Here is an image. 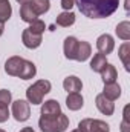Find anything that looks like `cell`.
I'll use <instances>...</instances> for the list:
<instances>
[{"instance_id": "obj_26", "label": "cell", "mask_w": 130, "mask_h": 132, "mask_svg": "<svg viewBox=\"0 0 130 132\" xmlns=\"http://www.w3.org/2000/svg\"><path fill=\"white\" fill-rule=\"evenodd\" d=\"M8 118H9V109H8L6 104H2L0 103V123L8 121Z\"/></svg>"}, {"instance_id": "obj_25", "label": "cell", "mask_w": 130, "mask_h": 132, "mask_svg": "<svg viewBox=\"0 0 130 132\" xmlns=\"http://www.w3.org/2000/svg\"><path fill=\"white\" fill-rule=\"evenodd\" d=\"M121 132H130L129 129V106H126L124 109V118L121 123Z\"/></svg>"}, {"instance_id": "obj_29", "label": "cell", "mask_w": 130, "mask_h": 132, "mask_svg": "<svg viewBox=\"0 0 130 132\" xmlns=\"http://www.w3.org/2000/svg\"><path fill=\"white\" fill-rule=\"evenodd\" d=\"M3 31H5V23H3V22H0V35L3 34Z\"/></svg>"}, {"instance_id": "obj_4", "label": "cell", "mask_w": 130, "mask_h": 132, "mask_svg": "<svg viewBox=\"0 0 130 132\" xmlns=\"http://www.w3.org/2000/svg\"><path fill=\"white\" fill-rule=\"evenodd\" d=\"M51 88H52L51 81H48V80H38V81L34 83L32 86L28 88L26 98H28L29 103H32V104H41L44 95L51 91Z\"/></svg>"}, {"instance_id": "obj_33", "label": "cell", "mask_w": 130, "mask_h": 132, "mask_svg": "<svg viewBox=\"0 0 130 132\" xmlns=\"http://www.w3.org/2000/svg\"><path fill=\"white\" fill-rule=\"evenodd\" d=\"M0 132H6V131H3V129H0Z\"/></svg>"}, {"instance_id": "obj_1", "label": "cell", "mask_w": 130, "mask_h": 132, "mask_svg": "<svg viewBox=\"0 0 130 132\" xmlns=\"http://www.w3.org/2000/svg\"><path fill=\"white\" fill-rule=\"evenodd\" d=\"M75 5L89 19H106L118 9L119 0H75Z\"/></svg>"}, {"instance_id": "obj_15", "label": "cell", "mask_w": 130, "mask_h": 132, "mask_svg": "<svg viewBox=\"0 0 130 132\" xmlns=\"http://www.w3.org/2000/svg\"><path fill=\"white\" fill-rule=\"evenodd\" d=\"M92 54V46L87 43V42H80L78 43V49H77V55H75V60L77 62H86Z\"/></svg>"}, {"instance_id": "obj_2", "label": "cell", "mask_w": 130, "mask_h": 132, "mask_svg": "<svg viewBox=\"0 0 130 132\" xmlns=\"http://www.w3.org/2000/svg\"><path fill=\"white\" fill-rule=\"evenodd\" d=\"M5 72L8 75H12V77H18L22 80H29L34 78L35 74H37V68L32 62L26 60V59H22L18 55H14V57H9L5 63Z\"/></svg>"}, {"instance_id": "obj_8", "label": "cell", "mask_w": 130, "mask_h": 132, "mask_svg": "<svg viewBox=\"0 0 130 132\" xmlns=\"http://www.w3.org/2000/svg\"><path fill=\"white\" fill-rule=\"evenodd\" d=\"M22 42H23V45H25L26 48L35 49V48H38V46L41 45L43 38H41L40 34H35V32H32L29 28H26V29L23 31V34H22Z\"/></svg>"}, {"instance_id": "obj_13", "label": "cell", "mask_w": 130, "mask_h": 132, "mask_svg": "<svg viewBox=\"0 0 130 132\" xmlns=\"http://www.w3.org/2000/svg\"><path fill=\"white\" fill-rule=\"evenodd\" d=\"M101 74V78L104 81V85H109V83H116V78H118V72H116V68L110 63H107L106 68L99 72Z\"/></svg>"}, {"instance_id": "obj_12", "label": "cell", "mask_w": 130, "mask_h": 132, "mask_svg": "<svg viewBox=\"0 0 130 132\" xmlns=\"http://www.w3.org/2000/svg\"><path fill=\"white\" fill-rule=\"evenodd\" d=\"M61 106L57 100H48L41 106V115H60Z\"/></svg>"}, {"instance_id": "obj_30", "label": "cell", "mask_w": 130, "mask_h": 132, "mask_svg": "<svg viewBox=\"0 0 130 132\" xmlns=\"http://www.w3.org/2000/svg\"><path fill=\"white\" fill-rule=\"evenodd\" d=\"M124 6H126V11H129V0H126V5Z\"/></svg>"}, {"instance_id": "obj_22", "label": "cell", "mask_w": 130, "mask_h": 132, "mask_svg": "<svg viewBox=\"0 0 130 132\" xmlns=\"http://www.w3.org/2000/svg\"><path fill=\"white\" fill-rule=\"evenodd\" d=\"M129 57H130V43L126 42L119 46V59L123 62V65L126 68V71H130V62H129Z\"/></svg>"}, {"instance_id": "obj_14", "label": "cell", "mask_w": 130, "mask_h": 132, "mask_svg": "<svg viewBox=\"0 0 130 132\" xmlns=\"http://www.w3.org/2000/svg\"><path fill=\"white\" fill-rule=\"evenodd\" d=\"M83 104H84V100H83L80 92H70L66 98V106L70 111H78L83 108Z\"/></svg>"}, {"instance_id": "obj_18", "label": "cell", "mask_w": 130, "mask_h": 132, "mask_svg": "<svg viewBox=\"0 0 130 132\" xmlns=\"http://www.w3.org/2000/svg\"><path fill=\"white\" fill-rule=\"evenodd\" d=\"M55 23H57L58 26L67 28V26H70V25H73V23H75V14H73V12H70V11H64V12H61V14H58V15H57Z\"/></svg>"}, {"instance_id": "obj_24", "label": "cell", "mask_w": 130, "mask_h": 132, "mask_svg": "<svg viewBox=\"0 0 130 132\" xmlns=\"http://www.w3.org/2000/svg\"><path fill=\"white\" fill-rule=\"evenodd\" d=\"M11 98H12V95H11V92L8 89H0V103L2 104L8 106L11 103Z\"/></svg>"}, {"instance_id": "obj_3", "label": "cell", "mask_w": 130, "mask_h": 132, "mask_svg": "<svg viewBox=\"0 0 130 132\" xmlns=\"http://www.w3.org/2000/svg\"><path fill=\"white\" fill-rule=\"evenodd\" d=\"M41 132H64L69 128V118L64 114L60 115H41L38 120Z\"/></svg>"}, {"instance_id": "obj_19", "label": "cell", "mask_w": 130, "mask_h": 132, "mask_svg": "<svg viewBox=\"0 0 130 132\" xmlns=\"http://www.w3.org/2000/svg\"><path fill=\"white\" fill-rule=\"evenodd\" d=\"M107 65V59H106V55L104 54H95L94 55V59L90 60V69L94 71V72H101L104 68Z\"/></svg>"}, {"instance_id": "obj_17", "label": "cell", "mask_w": 130, "mask_h": 132, "mask_svg": "<svg viewBox=\"0 0 130 132\" xmlns=\"http://www.w3.org/2000/svg\"><path fill=\"white\" fill-rule=\"evenodd\" d=\"M29 5H31L34 14H35L37 17L41 15V14H44V12H48L49 8H51L49 0H29Z\"/></svg>"}, {"instance_id": "obj_21", "label": "cell", "mask_w": 130, "mask_h": 132, "mask_svg": "<svg viewBox=\"0 0 130 132\" xmlns=\"http://www.w3.org/2000/svg\"><path fill=\"white\" fill-rule=\"evenodd\" d=\"M115 32H116V35H118V38H121V40H126V42L130 40V22L124 20V22L118 23Z\"/></svg>"}, {"instance_id": "obj_28", "label": "cell", "mask_w": 130, "mask_h": 132, "mask_svg": "<svg viewBox=\"0 0 130 132\" xmlns=\"http://www.w3.org/2000/svg\"><path fill=\"white\" fill-rule=\"evenodd\" d=\"M20 132H35V131H34L32 128H29V126H28V128H23Z\"/></svg>"}, {"instance_id": "obj_7", "label": "cell", "mask_w": 130, "mask_h": 132, "mask_svg": "<svg viewBox=\"0 0 130 132\" xmlns=\"http://www.w3.org/2000/svg\"><path fill=\"white\" fill-rule=\"evenodd\" d=\"M97 49L99 54H110L113 49H115V40L110 34H103L97 38Z\"/></svg>"}, {"instance_id": "obj_5", "label": "cell", "mask_w": 130, "mask_h": 132, "mask_svg": "<svg viewBox=\"0 0 130 132\" xmlns=\"http://www.w3.org/2000/svg\"><path fill=\"white\" fill-rule=\"evenodd\" d=\"M78 129L81 132H110V126L97 118H84L78 123Z\"/></svg>"}, {"instance_id": "obj_11", "label": "cell", "mask_w": 130, "mask_h": 132, "mask_svg": "<svg viewBox=\"0 0 130 132\" xmlns=\"http://www.w3.org/2000/svg\"><path fill=\"white\" fill-rule=\"evenodd\" d=\"M63 88H64V91H67V94H70V92H80L83 89V83H81V80L78 77L69 75V77H66L64 81H63Z\"/></svg>"}, {"instance_id": "obj_23", "label": "cell", "mask_w": 130, "mask_h": 132, "mask_svg": "<svg viewBox=\"0 0 130 132\" xmlns=\"http://www.w3.org/2000/svg\"><path fill=\"white\" fill-rule=\"evenodd\" d=\"M29 29H31L32 32H35V34H40V35H43L44 29H46V25H44V22H43V20L37 19V20L31 22V26H29Z\"/></svg>"}, {"instance_id": "obj_9", "label": "cell", "mask_w": 130, "mask_h": 132, "mask_svg": "<svg viewBox=\"0 0 130 132\" xmlns=\"http://www.w3.org/2000/svg\"><path fill=\"white\" fill-rule=\"evenodd\" d=\"M95 104H97L98 111H99L101 114H104V115H113V112H115V104H113V101L109 100V98H106L103 94H98L97 95Z\"/></svg>"}, {"instance_id": "obj_16", "label": "cell", "mask_w": 130, "mask_h": 132, "mask_svg": "<svg viewBox=\"0 0 130 132\" xmlns=\"http://www.w3.org/2000/svg\"><path fill=\"white\" fill-rule=\"evenodd\" d=\"M103 95L106 97V98L109 100H116L121 97V88H119V85H116V83H109V85H104V91H103Z\"/></svg>"}, {"instance_id": "obj_10", "label": "cell", "mask_w": 130, "mask_h": 132, "mask_svg": "<svg viewBox=\"0 0 130 132\" xmlns=\"http://www.w3.org/2000/svg\"><path fill=\"white\" fill-rule=\"evenodd\" d=\"M78 43H80V40H77L75 37H67V38L64 40V46H63V49H64L66 59H69V60H75L77 49H78Z\"/></svg>"}, {"instance_id": "obj_27", "label": "cell", "mask_w": 130, "mask_h": 132, "mask_svg": "<svg viewBox=\"0 0 130 132\" xmlns=\"http://www.w3.org/2000/svg\"><path fill=\"white\" fill-rule=\"evenodd\" d=\"M73 5H75V0H61V8L64 11H70Z\"/></svg>"}, {"instance_id": "obj_32", "label": "cell", "mask_w": 130, "mask_h": 132, "mask_svg": "<svg viewBox=\"0 0 130 132\" xmlns=\"http://www.w3.org/2000/svg\"><path fill=\"white\" fill-rule=\"evenodd\" d=\"M72 132H81V131L80 129H75V131H72Z\"/></svg>"}, {"instance_id": "obj_6", "label": "cell", "mask_w": 130, "mask_h": 132, "mask_svg": "<svg viewBox=\"0 0 130 132\" xmlns=\"http://www.w3.org/2000/svg\"><path fill=\"white\" fill-rule=\"evenodd\" d=\"M12 115L17 121H26L31 117V106L26 100H15L12 103Z\"/></svg>"}, {"instance_id": "obj_31", "label": "cell", "mask_w": 130, "mask_h": 132, "mask_svg": "<svg viewBox=\"0 0 130 132\" xmlns=\"http://www.w3.org/2000/svg\"><path fill=\"white\" fill-rule=\"evenodd\" d=\"M17 2H18V3L22 5V3H25V2H28V0H17Z\"/></svg>"}, {"instance_id": "obj_20", "label": "cell", "mask_w": 130, "mask_h": 132, "mask_svg": "<svg viewBox=\"0 0 130 132\" xmlns=\"http://www.w3.org/2000/svg\"><path fill=\"white\" fill-rule=\"evenodd\" d=\"M12 15V6L9 0H0V22H8Z\"/></svg>"}]
</instances>
